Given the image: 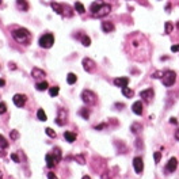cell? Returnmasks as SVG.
<instances>
[{"mask_svg":"<svg viewBox=\"0 0 179 179\" xmlns=\"http://www.w3.org/2000/svg\"><path fill=\"white\" fill-rule=\"evenodd\" d=\"M11 138H12V140H16L18 137H19V133H18V130H11Z\"/></svg>","mask_w":179,"mask_h":179,"instance_id":"e575fe53","label":"cell"},{"mask_svg":"<svg viewBox=\"0 0 179 179\" xmlns=\"http://www.w3.org/2000/svg\"><path fill=\"white\" fill-rule=\"evenodd\" d=\"M110 11H111V7H110V4L102 3V4H101V6L98 7V10L95 11V12H92V15H94L95 18H103V16H106V15L109 14Z\"/></svg>","mask_w":179,"mask_h":179,"instance_id":"5b68a950","label":"cell"},{"mask_svg":"<svg viewBox=\"0 0 179 179\" xmlns=\"http://www.w3.org/2000/svg\"><path fill=\"white\" fill-rule=\"evenodd\" d=\"M12 101H14V105L15 106H18V107H23V106L26 105L27 96H26V95H23V94H16V95H14Z\"/></svg>","mask_w":179,"mask_h":179,"instance_id":"8992f818","label":"cell"},{"mask_svg":"<svg viewBox=\"0 0 179 179\" xmlns=\"http://www.w3.org/2000/svg\"><path fill=\"white\" fill-rule=\"evenodd\" d=\"M37 117H38V119H39V121H42V122H45L46 119H48V117H46L44 109H38V111H37Z\"/></svg>","mask_w":179,"mask_h":179,"instance_id":"44dd1931","label":"cell"},{"mask_svg":"<svg viewBox=\"0 0 179 179\" xmlns=\"http://www.w3.org/2000/svg\"><path fill=\"white\" fill-rule=\"evenodd\" d=\"M11 159H12L14 162L19 163V158H18V155H16V153H12V155H11Z\"/></svg>","mask_w":179,"mask_h":179,"instance_id":"74e56055","label":"cell"},{"mask_svg":"<svg viewBox=\"0 0 179 179\" xmlns=\"http://www.w3.org/2000/svg\"><path fill=\"white\" fill-rule=\"evenodd\" d=\"M81 101L84 102V105L92 106L96 103V95L90 90H84V91H81Z\"/></svg>","mask_w":179,"mask_h":179,"instance_id":"3957f363","label":"cell"},{"mask_svg":"<svg viewBox=\"0 0 179 179\" xmlns=\"http://www.w3.org/2000/svg\"><path fill=\"white\" fill-rule=\"evenodd\" d=\"M175 80H176V73L174 72V71H165L164 73H163L162 81H163V84H164L165 87H171V86H174Z\"/></svg>","mask_w":179,"mask_h":179,"instance_id":"277c9868","label":"cell"},{"mask_svg":"<svg viewBox=\"0 0 179 179\" xmlns=\"http://www.w3.org/2000/svg\"><path fill=\"white\" fill-rule=\"evenodd\" d=\"M0 147L3 148V149H6V148L8 147V141L6 140V137H3L1 134H0Z\"/></svg>","mask_w":179,"mask_h":179,"instance_id":"f1b7e54d","label":"cell"},{"mask_svg":"<svg viewBox=\"0 0 179 179\" xmlns=\"http://www.w3.org/2000/svg\"><path fill=\"white\" fill-rule=\"evenodd\" d=\"M77 80V76L75 73H68L67 76V81H68V84H75Z\"/></svg>","mask_w":179,"mask_h":179,"instance_id":"cb8c5ba5","label":"cell"},{"mask_svg":"<svg viewBox=\"0 0 179 179\" xmlns=\"http://www.w3.org/2000/svg\"><path fill=\"white\" fill-rule=\"evenodd\" d=\"M171 52H179V45H172L171 46Z\"/></svg>","mask_w":179,"mask_h":179,"instance_id":"f35d334b","label":"cell"},{"mask_svg":"<svg viewBox=\"0 0 179 179\" xmlns=\"http://www.w3.org/2000/svg\"><path fill=\"white\" fill-rule=\"evenodd\" d=\"M50 6H52V8L54 10V12H57V14H64V6L63 4H58V3H50Z\"/></svg>","mask_w":179,"mask_h":179,"instance_id":"e0dca14e","label":"cell"},{"mask_svg":"<svg viewBox=\"0 0 179 179\" xmlns=\"http://www.w3.org/2000/svg\"><path fill=\"white\" fill-rule=\"evenodd\" d=\"M132 110H133L134 114H137V116H141V114H143V102H140V101L134 102L133 106H132Z\"/></svg>","mask_w":179,"mask_h":179,"instance_id":"5bb4252c","label":"cell"},{"mask_svg":"<svg viewBox=\"0 0 179 179\" xmlns=\"http://www.w3.org/2000/svg\"><path fill=\"white\" fill-rule=\"evenodd\" d=\"M58 92H60V88L57 87V86H54V87H50V88H49L50 96H57V95H58Z\"/></svg>","mask_w":179,"mask_h":179,"instance_id":"4316f807","label":"cell"},{"mask_svg":"<svg viewBox=\"0 0 179 179\" xmlns=\"http://www.w3.org/2000/svg\"><path fill=\"white\" fill-rule=\"evenodd\" d=\"M6 111H7V106H6L4 102H1L0 103V114H4Z\"/></svg>","mask_w":179,"mask_h":179,"instance_id":"836d02e7","label":"cell"},{"mask_svg":"<svg viewBox=\"0 0 179 179\" xmlns=\"http://www.w3.org/2000/svg\"><path fill=\"white\" fill-rule=\"evenodd\" d=\"M31 76L34 77V79H42V77L46 76V73L44 72L42 69H39V68H33V71H31Z\"/></svg>","mask_w":179,"mask_h":179,"instance_id":"9a60e30c","label":"cell"},{"mask_svg":"<svg viewBox=\"0 0 179 179\" xmlns=\"http://www.w3.org/2000/svg\"><path fill=\"white\" fill-rule=\"evenodd\" d=\"M176 167H178V160H176V158H171L168 160V163H167V165H165V171L174 172L176 170Z\"/></svg>","mask_w":179,"mask_h":179,"instance_id":"30bf717a","label":"cell"},{"mask_svg":"<svg viewBox=\"0 0 179 179\" xmlns=\"http://www.w3.org/2000/svg\"><path fill=\"white\" fill-rule=\"evenodd\" d=\"M81 44H83V45L84 46H90L91 45V39H90V37H88V35H83V37H81Z\"/></svg>","mask_w":179,"mask_h":179,"instance_id":"83f0119b","label":"cell"},{"mask_svg":"<svg viewBox=\"0 0 179 179\" xmlns=\"http://www.w3.org/2000/svg\"><path fill=\"white\" fill-rule=\"evenodd\" d=\"M114 29H116V26H114L113 22H110V21L102 22V30L105 33H111V31H114Z\"/></svg>","mask_w":179,"mask_h":179,"instance_id":"4fadbf2b","label":"cell"},{"mask_svg":"<svg viewBox=\"0 0 179 179\" xmlns=\"http://www.w3.org/2000/svg\"><path fill=\"white\" fill-rule=\"evenodd\" d=\"M53 156H54V158H56V160H57V163L60 162V160H61V156H63V155H61V149H60L58 147H56L54 148V149H53Z\"/></svg>","mask_w":179,"mask_h":179,"instance_id":"ffe728a7","label":"cell"},{"mask_svg":"<svg viewBox=\"0 0 179 179\" xmlns=\"http://www.w3.org/2000/svg\"><path fill=\"white\" fill-rule=\"evenodd\" d=\"M106 126V123H101V125H98V126H95V130H99V129H103V128Z\"/></svg>","mask_w":179,"mask_h":179,"instance_id":"60d3db41","label":"cell"},{"mask_svg":"<svg viewBox=\"0 0 179 179\" xmlns=\"http://www.w3.org/2000/svg\"><path fill=\"white\" fill-rule=\"evenodd\" d=\"M75 159H76V160H79V163H80V164H84V158H83V156H81V155H79V156H75Z\"/></svg>","mask_w":179,"mask_h":179,"instance_id":"d590c367","label":"cell"},{"mask_svg":"<svg viewBox=\"0 0 179 179\" xmlns=\"http://www.w3.org/2000/svg\"><path fill=\"white\" fill-rule=\"evenodd\" d=\"M170 122H171V123H175V125H176V123H178V121H176V118H171V119H170Z\"/></svg>","mask_w":179,"mask_h":179,"instance_id":"b9f144b4","label":"cell"},{"mask_svg":"<svg viewBox=\"0 0 179 179\" xmlns=\"http://www.w3.org/2000/svg\"><path fill=\"white\" fill-rule=\"evenodd\" d=\"M75 10H76L79 14H84V12H86L84 6H83L80 1H76V3H75Z\"/></svg>","mask_w":179,"mask_h":179,"instance_id":"7402d4cb","label":"cell"},{"mask_svg":"<svg viewBox=\"0 0 179 179\" xmlns=\"http://www.w3.org/2000/svg\"><path fill=\"white\" fill-rule=\"evenodd\" d=\"M48 179H57L56 174H53V172H49V174H48Z\"/></svg>","mask_w":179,"mask_h":179,"instance_id":"ab89813d","label":"cell"},{"mask_svg":"<svg viewBox=\"0 0 179 179\" xmlns=\"http://www.w3.org/2000/svg\"><path fill=\"white\" fill-rule=\"evenodd\" d=\"M83 179H91V178H90L88 175H84V176H83Z\"/></svg>","mask_w":179,"mask_h":179,"instance_id":"f6af8a7d","label":"cell"},{"mask_svg":"<svg viewBox=\"0 0 179 179\" xmlns=\"http://www.w3.org/2000/svg\"><path fill=\"white\" fill-rule=\"evenodd\" d=\"M37 90L38 91H45V90H48V87H49V84H48V81H42V83H37Z\"/></svg>","mask_w":179,"mask_h":179,"instance_id":"603a6c76","label":"cell"},{"mask_svg":"<svg viewBox=\"0 0 179 179\" xmlns=\"http://www.w3.org/2000/svg\"><path fill=\"white\" fill-rule=\"evenodd\" d=\"M4 84H6V81H4L3 79H0V87H3Z\"/></svg>","mask_w":179,"mask_h":179,"instance_id":"ee69618b","label":"cell"},{"mask_svg":"<svg viewBox=\"0 0 179 179\" xmlns=\"http://www.w3.org/2000/svg\"><path fill=\"white\" fill-rule=\"evenodd\" d=\"M140 96L144 99L145 102H151L152 98H153V90L152 88H147V90L140 92Z\"/></svg>","mask_w":179,"mask_h":179,"instance_id":"9c48e42d","label":"cell"},{"mask_svg":"<svg viewBox=\"0 0 179 179\" xmlns=\"http://www.w3.org/2000/svg\"><path fill=\"white\" fill-rule=\"evenodd\" d=\"M0 4H1V0H0Z\"/></svg>","mask_w":179,"mask_h":179,"instance_id":"bcb514c9","label":"cell"},{"mask_svg":"<svg viewBox=\"0 0 179 179\" xmlns=\"http://www.w3.org/2000/svg\"><path fill=\"white\" fill-rule=\"evenodd\" d=\"M38 44L41 48H44V49H49V48L53 46V44H54V37H53V34H50V33H46V34L39 37Z\"/></svg>","mask_w":179,"mask_h":179,"instance_id":"7a4b0ae2","label":"cell"},{"mask_svg":"<svg viewBox=\"0 0 179 179\" xmlns=\"http://www.w3.org/2000/svg\"><path fill=\"white\" fill-rule=\"evenodd\" d=\"M133 167H134V171L137 174H141L143 170H144V163H143V159L140 156H137V158L133 159Z\"/></svg>","mask_w":179,"mask_h":179,"instance_id":"ba28073f","label":"cell"},{"mask_svg":"<svg viewBox=\"0 0 179 179\" xmlns=\"http://www.w3.org/2000/svg\"><path fill=\"white\" fill-rule=\"evenodd\" d=\"M172 29H174V25L171 22H165V34H170L172 31Z\"/></svg>","mask_w":179,"mask_h":179,"instance_id":"4dcf8cb0","label":"cell"},{"mask_svg":"<svg viewBox=\"0 0 179 179\" xmlns=\"http://www.w3.org/2000/svg\"><path fill=\"white\" fill-rule=\"evenodd\" d=\"M16 6L21 11H27L29 10V3L27 0H16Z\"/></svg>","mask_w":179,"mask_h":179,"instance_id":"2e32d148","label":"cell"},{"mask_svg":"<svg viewBox=\"0 0 179 179\" xmlns=\"http://www.w3.org/2000/svg\"><path fill=\"white\" fill-rule=\"evenodd\" d=\"M45 132H46V134H48L49 137H52V138H54V137H56V132H54L52 128H46Z\"/></svg>","mask_w":179,"mask_h":179,"instance_id":"1f68e13d","label":"cell"},{"mask_svg":"<svg viewBox=\"0 0 179 179\" xmlns=\"http://www.w3.org/2000/svg\"><path fill=\"white\" fill-rule=\"evenodd\" d=\"M141 129H143V126H141V123H138V122H134L133 125H132V128H130V130H132L133 133H138Z\"/></svg>","mask_w":179,"mask_h":179,"instance_id":"d4e9b609","label":"cell"},{"mask_svg":"<svg viewBox=\"0 0 179 179\" xmlns=\"http://www.w3.org/2000/svg\"><path fill=\"white\" fill-rule=\"evenodd\" d=\"M45 160H46V165H48L49 168H53V167L57 164V160H56V158L53 156V153H48V155H46Z\"/></svg>","mask_w":179,"mask_h":179,"instance_id":"7c38bea8","label":"cell"},{"mask_svg":"<svg viewBox=\"0 0 179 179\" xmlns=\"http://www.w3.org/2000/svg\"><path fill=\"white\" fill-rule=\"evenodd\" d=\"M114 84L117 86V87H126L128 84H129V77H116L114 79Z\"/></svg>","mask_w":179,"mask_h":179,"instance_id":"8fae6325","label":"cell"},{"mask_svg":"<svg viewBox=\"0 0 179 179\" xmlns=\"http://www.w3.org/2000/svg\"><path fill=\"white\" fill-rule=\"evenodd\" d=\"M153 158H155V163H159L160 162V159H162V153H160V152H155Z\"/></svg>","mask_w":179,"mask_h":179,"instance_id":"d6a6232c","label":"cell"},{"mask_svg":"<svg viewBox=\"0 0 179 179\" xmlns=\"http://www.w3.org/2000/svg\"><path fill=\"white\" fill-rule=\"evenodd\" d=\"M122 94H123V96H126V98H133L134 91H133V90H130V88H128V87H123L122 88Z\"/></svg>","mask_w":179,"mask_h":179,"instance_id":"d6986e66","label":"cell"},{"mask_svg":"<svg viewBox=\"0 0 179 179\" xmlns=\"http://www.w3.org/2000/svg\"><path fill=\"white\" fill-rule=\"evenodd\" d=\"M102 4V0H96L95 3H92L91 4V12H95V11L98 10V7Z\"/></svg>","mask_w":179,"mask_h":179,"instance_id":"f546056e","label":"cell"},{"mask_svg":"<svg viewBox=\"0 0 179 179\" xmlns=\"http://www.w3.org/2000/svg\"><path fill=\"white\" fill-rule=\"evenodd\" d=\"M11 35H12V38H14L16 42L23 44V45H27V44L30 42V39H31V34H30V31L25 27L14 29V30L11 31Z\"/></svg>","mask_w":179,"mask_h":179,"instance_id":"6da1fadb","label":"cell"},{"mask_svg":"<svg viewBox=\"0 0 179 179\" xmlns=\"http://www.w3.org/2000/svg\"><path fill=\"white\" fill-rule=\"evenodd\" d=\"M163 73H164V72H155L152 77H155V79H159V77H163Z\"/></svg>","mask_w":179,"mask_h":179,"instance_id":"8d00e7d4","label":"cell"},{"mask_svg":"<svg viewBox=\"0 0 179 179\" xmlns=\"http://www.w3.org/2000/svg\"><path fill=\"white\" fill-rule=\"evenodd\" d=\"M64 137H65V140H67L68 143H73V141L76 140V134L72 133V132H65V133H64Z\"/></svg>","mask_w":179,"mask_h":179,"instance_id":"ac0fdd59","label":"cell"},{"mask_svg":"<svg viewBox=\"0 0 179 179\" xmlns=\"http://www.w3.org/2000/svg\"><path fill=\"white\" fill-rule=\"evenodd\" d=\"M175 138H176V140H179V129L175 132Z\"/></svg>","mask_w":179,"mask_h":179,"instance_id":"7bdbcfd3","label":"cell"},{"mask_svg":"<svg viewBox=\"0 0 179 179\" xmlns=\"http://www.w3.org/2000/svg\"><path fill=\"white\" fill-rule=\"evenodd\" d=\"M81 65H83V68H84L86 72H94L95 69V63L92 61L91 58H83V61H81Z\"/></svg>","mask_w":179,"mask_h":179,"instance_id":"52a82bcc","label":"cell"},{"mask_svg":"<svg viewBox=\"0 0 179 179\" xmlns=\"http://www.w3.org/2000/svg\"><path fill=\"white\" fill-rule=\"evenodd\" d=\"M79 116L83 117L84 119H88L90 118V111L87 109H81V110H79Z\"/></svg>","mask_w":179,"mask_h":179,"instance_id":"484cf974","label":"cell"}]
</instances>
